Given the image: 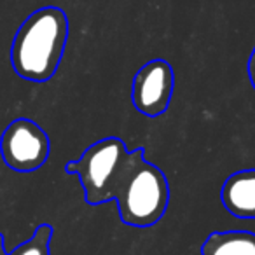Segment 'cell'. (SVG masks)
Masks as SVG:
<instances>
[{"mask_svg": "<svg viewBox=\"0 0 255 255\" xmlns=\"http://www.w3.org/2000/svg\"><path fill=\"white\" fill-rule=\"evenodd\" d=\"M201 255H255V233L250 231L212 233L203 243Z\"/></svg>", "mask_w": 255, "mask_h": 255, "instance_id": "7", "label": "cell"}, {"mask_svg": "<svg viewBox=\"0 0 255 255\" xmlns=\"http://www.w3.org/2000/svg\"><path fill=\"white\" fill-rule=\"evenodd\" d=\"M114 201L123 224L152 227L163 219L170 203V185L159 166L145 159V149L129 152L126 170L117 184Z\"/></svg>", "mask_w": 255, "mask_h": 255, "instance_id": "2", "label": "cell"}, {"mask_svg": "<svg viewBox=\"0 0 255 255\" xmlns=\"http://www.w3.org/2000/svg\"><path fill=\"white\" fill-rule=\"evenodd\" d=\"M129 152L124 142L117 136H107L82 152L77 161L65 164L68 175L75 173L81 178L84 201L91 206L114 201L117 184L126 170Z\"/></svg>", "mask_w": 255, "mask_h": 255, "instance_id": "3", "label": "cell"}, {"mask_svg": "<svg viewBox=\"0 0 255 255\" xmlns=\"http://www.w3.org/2000/svg\"><path fill=\"white\" fill-rule=\"evenodd\" d=\"M248 81H250L252 88L255 91V47L250 54V60H248Z\"/></svg>", "mask_w": 255, "mask_h": 255, "instance_id": "9", "label": "cell"}, {"mask_svg": "<svg viewBox=\"0 0 255 255\" xmlns=\"http://www.w3.org/2000/svg\"><path fill=\"white\" fill-rule=\"evenodd\" d=\"M51 238H53V227L49 224H40L32 238L9 252V255H51Z\"/></svg>", "mask_w": 255, "mask_h": 255, "instance_id": "8", "label": "cell"}, {"mask_svg": "<svg viewBox=\"0 0 255 255\" xmlns=\"http://www.w3.org/2000/svg\"><path fill=\"white\" fill-rule=\"evenodd\" d=\"M220 201L233 217L255 219V168L227 177L220 189Z\"/></svg>", "mask_w": 255, "mask_h": 255, "instance_id": "6", "label": "cell"}, {"mask_svg": "<svg viewBox=\"0 0 255 255\" xmlns=\"http://www.w3.org/2000/svg\"><path fill=\"white\" fill-rule=\"evenodd\" d=\"M173 88V67L166 60H152L136 72L133 79L131 102L143 116L159 117L170 107Z\"/></svg>", "mask_w": 255, "mask_h": 255, "instance_id": "5", "label": "cell"}, {"mask_svg": "<svg viewBox=\"0 0 255 255\" xmlns=\"http://www.w3.org/2000/svg\"><path fill=\"white\" fill-rule=\"evenodd\" d=\"M0 255H9V252L4 247V234H0Z\"/></svg>", "mask_w": 255, "mask_h": 255, "instance_id": "10", "label": "cell"}, {"mask_svg": "<svg viewBox=\"0 0 255 255\" xmlns=\"http://www.w3.org/2000/svg\"><path fill=\"white\" fill-rule=\"evenodd\" d=\"M51 142L47 133L32 119L19 117L2 133L0 154L4 163L18 173H32L49 159Z\"/></svg>", "mask_w": 255, "mask_h": 255, "instance_id": "4", "label": "cell"}, {"mask_svg": "<svg viewBox=\"0 0 255 255\" xmlns=\"http://www.w3.org/2000/svg\"><path fill=\"white\" fill-rule=\"evenodd\" d=\"M68 40V18L63 9L47 5L33 11L16 32L11 67L25 81L46 82L56 74Z\"/></svg>", "mask_w": 255, "mask_h": 255, "instance_id": "1", "label": "cell"}]
</instances>
